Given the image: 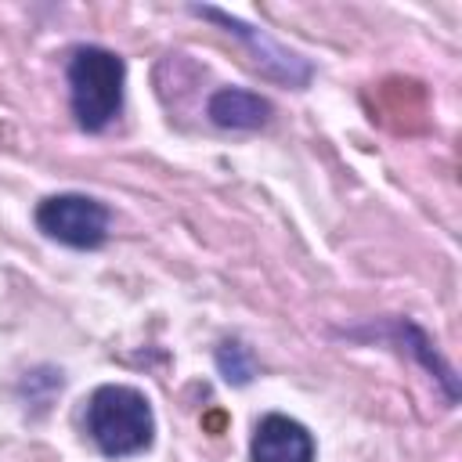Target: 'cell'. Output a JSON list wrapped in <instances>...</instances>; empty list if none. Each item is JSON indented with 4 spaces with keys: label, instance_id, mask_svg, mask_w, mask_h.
<instances>
[{
    "label": "cell",
    "instance_id": "obj_7",
    "mask_svg": "<svg viewBox=\"0 0 462 462\" xmlns=\"http://www.w3.org/2000/svg\"><path fill=\"white\" fill-rule=\"evenodd\" d=\"M217 368L235 386H245L253 379V372H256V365H253V357H249V350L242 343H220L217 346Z\"/></svg>",
    "mask_w": 462,
    "mask_h": 462
},
{
    "label": "cell",
    "instance_id": "obj_4",
    "mask_svg": "<svg viewBox=\"0 0 462 462\" xmlns=\"http://www.w3.org/2000/svg\"><path fill=\"white\" fill-rule=\"evenodd\" d=\"M191 11H195L199 18H209V22L224 25V32H235V36L249 47L253 65H256L260 72H267V76H274V79H282V83H289V87H303V83L310 79V65H307L300 54H289L285 47H278L267 32L245 25L242 18H235V14H227V11H220V7H191Z\"/></svg>",
    "mask_w": 462,
    "mask_h": 462
},
{
    "label": "cell",
    "instance_id": "obj_6",
    "mask_svg": "<svg viewBox=\"0 0 462 462\" xmlns=\"http://www.w3.org/2000/svg\"><path fill=\"white\" fill-rule=\"evenodd\" d=\"M206 112L224 130H256V126H263L271 119L274 108H271L267 97H260V94H253L245 87H224V90H217L209 97Z\"/></svg>",
    "mask_w": 462,
    "mask_h": 462
},
{
    "label": "cell",
    "instance_id": "obj_8",
    "mask_svg": "<svg viewBox=\"0 0 462 462\" xmlns=\"http://www.w3.org/2000/svg\"><path fill=\"white\" fill-rule=\"evenodd\" d=\"M206 426H209L213 433H220V426H224V415H220V411H213V415H206Z\"/></svg>",
    "mask_w": 462,
    "mask_h": 462
},
{
    "label": "cell",
    "instance_id": "obj_2",
    "mask_svg": "<svg viewBox=\"0 0 462 462\" xmlns=\"http://www.w3.org/2000/svg\"><path fill=\"white\" fill-rule=\"evenodd\" d=\"M126 65L108 47H79L69 58V101L83 130H105L123 108Z\"/></svg>",
    "mask_w": 462,
    "mask_h": 462
},
{
    "label": "cell",
    "instance_id": "obj_5",
    "mask_svg": "<svg viewBox=\"0 0 462 462\" xmlns=\"http://www.w3.org/2000/svg\"><path fill=\"white\" fill-rule=\"evenodd\" d=\"M253 462H314V437L289 415H263L249 444Z\"/></svg>",
    "mask_w": 462,
    "mask_h": 462
},
{
    "label": "cell",
    "instance_id": "obj_1",
    "mask_svg": "<svg viewBox=\"0 0 462 462\" xmlns=\"http://www.w3.org/2000/svg\"><path fill=\"white\" fill-rule=\"evenodd\" d=\"M87 433L108 458L144 451L155 437V415L148 397L134 386H97L87 401Z\"/></svg>",
    "mask_w": 462,
    "mask_h": 462
},
{
    "label": "cell",
    "instance_id": "obj_3",
    "mask_svg": "<svg viewBox=\"0 0 462 462\" xmlns=\"http://www.w3.org/2000/svg\"><path fill=\"white\" fill-rule=\"evenodd\" d=\"M36 227L72 249H97L108 238V209L79 191L51 195L36 206Z\"/></svg>",
    "mask_w": 462,
    "mask_h": 462
}]
</instances>
